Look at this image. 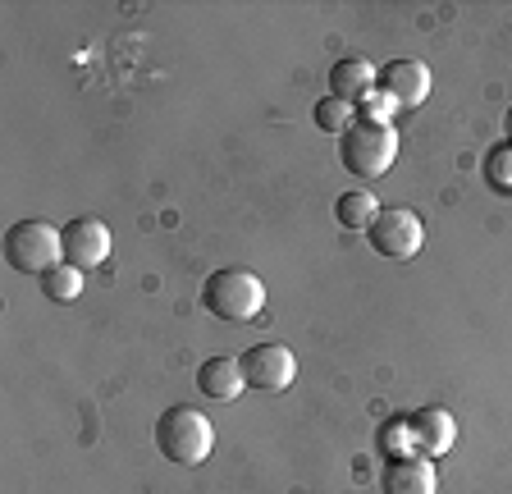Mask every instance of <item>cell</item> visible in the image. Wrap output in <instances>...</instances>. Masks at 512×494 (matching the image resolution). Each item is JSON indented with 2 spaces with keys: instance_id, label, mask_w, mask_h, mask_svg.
<instances>
[{
  "instance_id": "1",
  "label": "cell",
  "mask_w": 512,
  "mask_h": 494,
  "mask_svg": "<svg viewBox=\"0 0 512 494\" xmlns=\"http://www.w3.org/2000/svg\"><path fill=\"white\" fill-rule=\"evenodd\" d=\"M202 307L215 321L247 325L266 312V284L247 266H220V270H211L202 284Z\"/></svg>"
},
{
  "instance_id": "2",
  "label": "cell",
  "mask_w": 512,
  "mask_h": 494,
  "mask_svg": "<svg viewBox=\"0 0 512 494\" xmlns=\"http://www.w3.org/2000/svg\"><path fill=\"white\" fill-rule=\"evenodd\" d=\"M394 156H398V129L389 119L357 115L339 138V161H343V170L357 174V179H380V174H389Z\"/></svg>"
},
{
  "instance_id": "3",
  "label": "cell",
  "mask_w": 512,
  "mask_h": 494,
  "mask_svg": "<svg viewBox=\"0 0 512 494\" xmlns=\"http://www.w3.org/2000/svg\"><path fill=\"white\" fill-rule=\"evenodd\" d=\"M156 449L160 458L179 462V467H197V462L211 458L215 449V426L202 408H188V403H174V408L160 412L156 421Z\"/></svg>"
},
{
  "instance_id": "4",
  "label": "cell",
  "mask_w": 512,
  "mask_h": 494,
  "mask_svg": "<svg viewBox=\"0 0 512 494\" xmlns=\"http://www.w3.org/2000/svg\"><path fill=\"white\" fill-rule=\"evenodd\" d=\"M60 261H64L60 229H51L46 220H19V225L5 229V266L10 270L42 280L46 270H55Z\"/></svg>"
},
{
  "instance_id": "5",
  "label": "cell",
  "mask_w": 512,
  "mask_h": 494,
  "mask_svg": "<svg viewBox=\"0 0 512 494\" xmlns=\"http://www.w3.org/2000/svg\"><path fill=\"white\" fill-rule=\"evenodd\" d=\"M371 247L380 252V257L389 261H407L421 252V243H426V229H421V215L407 211V206H384L380 215L371 220Z\"/></svg>"
},
{
  "instance_id": "6",
  "label": "cell",
  "mask_w": 512,
  "mask_h": 494,
  "mask_svg": "<svg viewBox=\"0 0 512 494\" xmlns=\"http://www.w3.org/2000/svg\"><path fill=\"white\" fill-rule=\"evenodd\" d=\"M238 366H243L247 389H266V394H279V389H288L298 380V357H293V348H284V344L247 348V353L238 357Z\"/></svg>"
},
{
  "instance_id": "7",
  "label": "cell",
  "mask_w": 512,
  "mask_h": 494,
  "mask_svg": "<svg viewBox=\"0 0 512 494\" xmlns=\"http://www.w3.org/2000/svg\"><path fill=\"white\" fill-rule=\"evenodd\" d=\"M403 435H407V453H421V458H444L458 440V421L444 408H421L412 417H403Z\"/></svg>"
},
{
  "instance_id": "8",
  "label": "cell",
  "mask_w": 512,
  "mask_h": 494,
  "mask_svg": "<svg viewBox=\"0 0 512 494\" xmlns=\"http://www.w3.org/2000/svg\"><path fill=\"white\" fill-rule=\"evenodd\" d=\"M60 243H64V261L78 270H96L101 261L110 257V229L92 215H78L69 225L60 229Z\"/></svg>"
},
{
  "instance_id": "9",
  "label": "cell",
  "mask_w": 512,
  "mask_h": 494,
  "mask_svg": "<svg viewBox=\"0 0 512 494\" xmlns=\"http://www.w3.org/2000/svg\"><path fill=\"white\" fill-rule=\"evenodd\" d=\"M375 87L389 92L398 101V110H416L430 97V69L421 60H389V65L375 74Z\"/></svg>"
},
{
  "instance_id": "10",
  "label": "cell",
  "mask_w": 512,
  "mask_h": 494,
  "mask_svg": "<svg viewBox=\"0 0 512 494\" xmlns=\"http://www.w3.org/2000/svg\"><path fill=\"white\" fill-rule=\"evenodd\" d=\"M380 494H435V462L421 453H394L380 467Z\"/></svg>"
},
{
  "instance_id": "11",
  "label": "cell",
  "mask_w": 512,
  "mask_h": 494,
  "mask_svg": "<svg viewBox=\"0 0 512 494\" xmlns=\"http://www.w3.org/2000/svg\"><path fill=\"white\" fill-rule=\"evenodd\" d=\"M197 389H202L211 403H234L247 389L238 357H206V362L197 366Z\"/></svg>"
},
{
  "instance_id": "12",
  "label": "cell",
  "mask_w": 512,
  "mask_h": 494,
  "mask_svg": "<svg viewBox=\"0 0 512 494\" xmlns=\"http://www.w3.org/2000/svg\"><path fill=\"white\" fill-rule=\"evenodd\" d=\"M371 92H375L371 60H362V55H348V60H339V65L330 69V97L348 101V106H362Z\"/></svg>"
},
{
  "instance_id": "13",
  "label": "cell",
  "mask_w": 512,
  "mask_h": 494,
  "mask_svg": "<svg viewBox=\"0 0 512 494\" xmlns=\"http://www.w3.org/2000/svg\"><path fill=\"white\" fill-rule=\"evenodd\" d=\"M375 215H380V202H375L371 193H343L339 202H334V220H339L343 229H371Z\"/></svg>"
},
{
  "instance_id": "14",
  "label": "cell",
  "mask_w": 512,
  "mask_h": 494,
  "mask_svg": "<svg viewBox=\"0 0 512 494\" xmlns=\"http://www.w3.org/2000/svg\"><path fill=\"white\" fill-rule=\"evenodd\" d=\"M42 293L51 302H74L78 293H83V270L69 266V261H60L55 270H46L42 275Z\"/></svg>"
},
{
  "instance_id": "15",
  "label": "cell",
  "mask_w": 512,
  "mask_h": 494,
  "mask_svg": "<svg viewBox=\"0 0 512 494\" xmlns=\"http://www.w3.org/2000/svg\"><path fill=\"white\" fill-rule=\"evenodd\" d=\"M485 183H490L494 193H503V197H512V142H499V147H490L485 151Z\"/></svg>"
},
{
  "instance_id": "16",
  "label": "cell",
  "mask_w": 512,
  "mask_h": 494,
  "mask_svg": "<svg viewBox=\"0 0 512 494\" xmlns=\"http://www.w3.org/2000/svg\"><path fill=\"white\" fill-rule=\"evenodd\" d=\"M352 124V110H348V101H339V97H320L316 101V129L320 133H339L343 138V129Z\"/></svg>"
},
{
  "instance_id": "17",
  "label": "cell",
  "mask_w": 512,
  "mask_h": 494,
  "mask_svg": "<svg viewBox=\"0 0 512 494\" xmlns=\"http://www.w3.org/2000/svg\"><path fill=\"white\" fill-rule=\"evenodd\" d=\"M394 110H398V101L389 97V92H380V87H375L371 97L362 101V119H389Z\"/></svg>"
},
{
  "instance_id": "18",
  "label": "cell",
  "mask_w": 512,
  "mask_h": 494,
  "mask_svg": "<svg viewBox=\"0 0 512 494\" xmlns=\"http://www.w3.org/2000/svg\"><path fill=\"white\" fill-rule=\"evenodd\" d=\"M503 129H508V138L503 142H512V106H508V115H503Z\"/></svg>"
}]
</instances>
